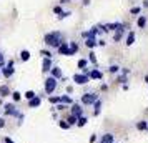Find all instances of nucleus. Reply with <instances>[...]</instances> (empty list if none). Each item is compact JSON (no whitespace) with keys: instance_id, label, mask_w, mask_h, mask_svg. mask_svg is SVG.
<instances>
[{"instance_id":"nucleus-8","label":"nucleus","mask_w":148,"mask_h":143,"mask_svg":"<svg viewBox=\"0 0 148 143\" xmlns=\"http://www.w3.org/2000/svg\"><path fill=\"white\" fill-rule=\"evenodd\" d=\"M52 58H43V62H42V72L43 73H50V70H52Z\"/></svg>"},{"instance_id":"nucleus-2","label":"nucleus","mask_w":148,"mask_h":143,"mask_svg":"<svg viewBox=\"0 0 148 143\" xmlns=\"http://www.w3.org/2000/svg\"><path fill=\"white\" fill-rule=\"evenodd\" d=\"M57 85H58V80H57V78H53L52 75L47 77V80H45V83H43V90H45V93L50 96L55 90H57Z\"/></svg>"},{"instance_id":"nucleus-21","label":"nucleus","mask_w":148,"mask_h":143,"mask_svg":"<svg viewBox=\"0 0 148 143\" xmlns=\"http://www.w3.org/2000/svg\"><path fill=\"white\" fill-rule=\"evenodd\" d=\"M136 25H138V28H145L147 27V17L145 15H140L138 20H136Z\"/></svg>"},{"instance_id":"nucleus-28","label":"nucleus","mask_w":148,"mask_h":143,"mask_svg":"<svg viewBox=\"0 0 148 143\" xmlns=\"http://www.w3.org/2000/svg\"><path fill=\"white\" fill-rule=\"evenodd\" d=\"M78 43H77V42H70V53L72 55H75L77 53V52H78Z\"/></svg>"},{"instance_id":"nucleus-38","label":"nucleus","mask_w":148,"mask_h":143,"mask_svg":"<svg viewBox=\"0 0 148 143\" xmlns=\"http://www.w3.org/2000/svg\"><path fill=\"white\" fill-rule=\"evenodd\" d=\"M140 12H141V8H140V7H133L132 10H130V14H132V15H138Z\"/></svg>"},{"instance_id":"nucleus-43","label":"nucleus","mask_w":148,"mask_h":143,"mask_svg":"<svg viewBox=\"0 0 148 143\" xmlns=\"http://www.w3.org/2000/svg\"><path fill=\"white\" fill-rule=\"evenodd\" d=\"M3 143H15V142L10 138V136H5V138H3Z\"/></svg>"},{"instance_id":"nucleus-9","label":"nucleus","mask_w":148,"mask_h":143,"mask_svg":"<svg viewBox=\"0 0 148 143\" xmlns=\"http://www.w3.org/2000/svg\"><path fill=\"white\" fill-rule=\"evenodd\" d=\"M88 77H90L92 80H101V78H103V73H101L100 70H97V68H92L90 73H88Z\"/></svg>"},{"instance_id":"nucleus-22","label":"nucleus","mask_w":148,"mask_h":143,"mask_svg":"<svg viewBox=\"0 0 148 143\" xmlns=\"http://www.w3.org/2000/svg\"><path fill=\"white\" fill-rule=\"evenodd\" d=\"M123 34H125V28H121V30H116V32H115V35H113V42H116V43H118V42L123 38Z\"/></svg>"},{"instance_id":"nucleus-29","label":"nucleus","mask_w":148,"mask_h":143,"mask_svg":"<svg viewBox=\"0 0 148 143\" xmlns=\"http://www.w3.org/2000/svg\"><path fill=\"white\" fill-rule=\"evenodd\" d=\"M88 62H92V63H93L95 67H97V65H98V60H97V55L93 53V50H92V52H90V53H88Z\"/></svg>"},{"instance_id":"nucleus-3","label":"nucleus","mask_w":148,"mask_h":143,"mask_svg":"<svg viewBox=\"0 0 148 143\" xmlns=\"http://www.w3.org/2000/svg\"><path fill=\"white\" fill-rule=\"evenodd\" d=\"M98 100V95L95 93V92H87V93H83V95L80 96V103L83 105V107H92L95 102Z\"/></svg>"},{"instance_id":"nucleus-19","label":"nucleus","mask_w":148,"mask_h":143,"mask_svg":"<svg viewBox=\"0 0 148 143\" xmlns=\"http://www.w3.org/2000/svg\"><path fill=\"white\" fill-rule=\"evenodd\" d=\"M65 120L68 122V125H70V127H77V122H78V118H77L75 115H72V113H68V115L65 116Z\"/></svg>"},{"instance_id":"nucleus-4","label":"nucleus","mask_w":148,"mask_h":143,"mask_svg":"<svg viewBox=\"0 0 148 143\" xmlns=\"http://www.w3.org/2000/svg\"><path fill=\"white\" fill-rule=\"evenodd\" d=\"M3 112H5V115L8 116H15V118H18V115H20V112L17 110V107H15V103H5V107H3Z\"/></svg>"},{"instance_id":"nucleus-53","label":"nucleus","mask_w":148,"mask_h":143,"mask_svg":"<svg viewBox=\"0 0 148 143\" xmlns=\"http://www.w3.org/2000/svg\"><path fill=\"white\" fill-rule=\"evenodd\" d=\"M143 7H147V8H148V2H145V3H143Z\"/></svg>"},{"instance_id":"nucleus-15","label":"nucleus","mask_w":148,"mask_h":143,"mask_svg":"<svg viewBox=\"0 0 148 143\" xmlns=\"http://www.w3.org/2000/svg\"><path fill=\"white\" fill-rule=\"evenodd\" d=\"M136 130L138 131H148V122L147 120H140V122H136Z\"/></svg>"},{"instance_id":"nucleus-42","label":"nucleus","mask_w":148,"mask_h":143,"mask_svg":"<svg viewBox=\"0 0 148 143\" xmlns=\"http://www.w3.org/2000/svg\"><path fill=\"white\" fill-rule=\"evenodd\" d=\"M88 142H90V143H95V142H97V135H90Z\"/></svg>"},{"instance_id":"nucleus-5","label":"nucleus","mask_w":148,"mask_h":143,"mask_svg":"<svg viewBox=\"0 0 148 143\" xmlns=\"http://www.w3.org/2000/svg\"><path fill=\"white\" fill-rule=\"evenodd\" d=\"M72 80H73L75 85H87V83L90 82V77L85 75V73H75V75L72 77Z\"/></svg>"},{"instance_id":"nucleus-50","label":"nucleus","mask_w":148,"mask_h":143,"mask_svg":"<svg viewBox=\"0 0 148 143\" xmlns=\"http://www.w3.org/2000/svg\"><path fill=\"white\" fill-rule=\"evenodd\" d=\"M90 3V0H83V5H88Z\"/></svg>"},{"instance_id":"nucleus-49","label":"nucleus","mask_w":148,"mask_h":143,"mask_svg":"<svg viewBox=\"0 0 148 143\" xmlns=\"http://www.w3.org/2000/svg\"><path fill=\"white\" fill-rule=\"evenodd\" d=\"M22 122H23V113H20V115H18V125H20Z\"/></svg>"},{"instance_id":"nucleus-35","label":"nucleus","mask_w":148,"mask_h":143,"mask_svg":"<svg viewBox=\"0 0 148 143\" xmlns=\"http://www.w3.org/2000/svg\"><path fill=\"white\" fill-rule=\"evenodd\" d=\"M68 105H65V103H58V105H55V110L57 112H63V110H67Z\"/></svg>"},{"instance_id":"nucleus-1","label":"nucleus","mask_w":148,"mask_h":143,"mask_svg":"<svg viewBox=\"0 0 148 143\" xmlns=\"http://www.w3.org/2000/svg\"><path fill=\"white\" fill-rule=\"evenodd\" d=\"M63 35H62V32H48V34H45V37H43V43L47 45V47H52V48H58L63 43Z\"/></svg>"},{"instance_id":"nucleus-12","label":"nucleus","mask_w":148,"mask_h":143,"mask_svg":"<svg viewBox=\"0 0 148 143\" xmlns=\"http://www.w3.org/2000/svg\"><path fill=\"white\" fill-rule=\"evenodd\" d=\"M50 75L53 77V78H57V80H62V77H63V73H62V68L60 67H52V70H50Z\"/></svg>"},{"instance_id":"nucleus-37","label":"nucleus","mask_w":148,"mask_h":143,"mask_svg":"<svg viewBox=\"0 0 148 143\" xmlns=\"http://www.w3.org/2000/svg\"><path fill=\"white\" fill-rule=\"evenodd\" d=\"M5 65H7V62H5V58H3V53L0 52V70L5 67Z\"/></svg>"},{"instance_id":"nucleus-27","label":"nucleus","mask_w":148,"mask_h":143,"mask_svg":"<svg viewBox=\"0 0 148 143\" xmlns=\"http://www.w3.org/2000/svg\"><path fill=\"white\" fill-rule=\"evenodd\" d=\"M88 34H90V37H97V35L100 34V27H98V25H95V27H92L90 30H88Z\"/></svg>"},{"instance_id":"nucleus-31","label":"nucleus","mask_w":148,"mask_h":143,"mask_svg":"<svg viewBox=\"0 0 148 143\" xmlns=\"http://www.w3.org/2000/svg\"><path fill=\"white\" fill-rule=\"evenodd\" d=\"M10 96H12V100H14L15 103L22 100V93H20V92H17V90H15V92H12V95H10Z\"/></svg>"},{"instance_id":"nucleus-36","label":"nucleus","mask_w":148,"mask_h":143,"mask_svg":"<svg viewBox=\"0 0 148 143\" xmlns=\"http://www.w3.org/2000/svg\"><path fill=\"white\" fill-rule=\"evenodd\" d=\"M40 53L43 55V58H52V52H48V50H40Z\"/></svg>"},{"instance_id":"nucleus-16","label":"nucleus","mask_w":148,"mask_h":143,"mask_svg":"<svg viewBox=\"0 0 148 143\" xmlns=\"http://www.w3.org/2000/svg\"><path fill=\"white\" fill-rule=\"evenodd\" d=\"M101 105H103V103H101L100 98H98V100H97V102H95L93 105H92V107H93V115H95V116L100 115V112H101Z\"/></svg>"},{"instance_id":"nucleus-32","label":"nucleus","mask_w":148,"mask_h":143,"mask_svg":"<svg viewBox=\"0 0 148 143\" xmlns=\"http://www.w3.org/2000/svg\"><path fill=\"white\" fill-rule=\"evenodd\" d=\"M48 102H50V105H58V103H60V96L50 95V96H48Z\"/></svg>"},{"instance_id":"nucleus-39","label":"nucleus","mask_w":148,"mask_h":143,"mask_svg":"<svg viewBox=\"0 0 148 143\" xmlns=\"http://www.w3.org/2000/svg\"><path fill=\"white\" fill-rule=\"evenodd\" d=\"M53 14H57V15H62V14H63V10H62V7H60V5H57V7H53Z\"/></svg>"},{"instance_id":"nucleus-11","label":"nucleus","mask_w":148,"mask_h":143,"mask_svg":"<svg viewBox=\"0 0 148 143\" xmlns=\"http://www.w3.org/2000/svg\"><path fill=\"white\" fill-rule=\"evenodd\" d=\"M97 45H98V40H97V37H90V38H87V40H85V47L90 48V50H93Z\"/></svg>"},{"instance_id":"nucleus-25","label":"nucleus","mask_w":148,"mask_h":143,"mask_svg":"<svg viewBox=\"0 0 148 143\" xmlns=\"http://www.w3.org/2000/svg\"><path fill=\"white\" fill-rule=\"evenodd\" d=\"M20 60L22 62H28L30 60V52H28V50H22L20 52Z\"/></svg>"},{"instance_id":"nucleus-55","label":"nucleus","mask_w":148,"mask_h":143,"mask_svg":"<svg viewBox=\"0 0 148 143\" xmlns=\"http://www.w3.org/2000/svg\"><path fill=\"white\" fill-rule=\"evenodd\" d=\"M2 143H3V142H2Z\"/></svg>"},{"instance_id":"nucleus-34","label":"nucleus","mask_w":148,"mask_h":143,"mask_svg":"<svg viewBox=\"0 0 148 143\" xmlns=\"http://www.w3.org/2000/svg\"><path fill=\"white\" fill-rule=\"evenodd\" d=\"M35 96H37V93H35L34 90H27V92H25V100H32Z\"/></svg>"},{"instance_id":"nucleus-7","label":"nucleus","mask_w":148,"mask_h":143,"mask_svg":"<svg viewBox=\"0 0 148 143\" xmlns=\"http://www.w3.org/2000/svg\"><path fill=\"white\" fill-rule=\"evenodd\" d=\"M57 52H58V55H65V57H72V53H70V42H63L60 47L57 48Z\"/></svg>"},{"instance_id":"nucleus-6","label":"nucleus","mask_w":148,"mask_h":143,"mask_svg":"<svg viewBox=\"0 0 148 143\" xmlns=\"http://www.w3.org/2000/svg\"><path fill=\"white\" fill-rule=\"evenodd\" d=\"M70 113H72V115H75L77 118L83 116V105H82V103H77V102H75L73 105L70 107Z\"/></svg>"},{"instance_id":"nucleus-23","label":"nucleus","mask_w":148,"mask_h":143,"mask_svg":"<svg viewBox=\"0 0 148 143\" xmlns=\"http://www.w3.org/2000/svg\"><path fill=\"white\" fill-rule=\"evenodd\" d=\"M120 70H121L120 65H110V67H108V72H110L112 75H118V73H120Z\"/></svg>"},{"instance_id":"nucleus-33","label":"nucleus","mask_w":148,"mask_h":143,"mask_svg":"<svg viewBox=\"0 0 148 143\" xmlns=\"http://www.w3.org/2000/svg\"><path fill=\"white\" fill-rule=\"evenodd\" d=\"M58 127H60L62 130H68V128H72V127L68 125V122H67V120H65V118H63V120H60V122H58Z\"/></svg>"},{"instance_id":"nucleus-18","label":"nucleus","mask_w":148,"mask_h":143,"mask_svg":"<svg viewBox=\"0 0 148 143\" xmlns=\"http://www.w3.org/2000/svg\"><path fill=\"white\" fill-rule=\"evenodd\" d=\"M12 95V90L8 88L7 85H0V96L3 98V96H10Z\"/></svg>"},{"instance_id":"nucleus-10","label":"nucleus","mask_w":148,"mask_h":143,"mask_svg":"<svg viewBox=\"0 0 148 143\" xmlns=\"http://www.w3.org/2000/svg\"><path fill=\"white\" fill-rule=\"evenodd\" d=\"M40 105H42V96L40 95H37L35 98L28 100V107H30V108H38Z\"/></svg>"},{"instance_id":"nucleus-24","label":"nucleus","mask_w":148,"mask_h":143,"mask_svg":"<svg viewBox=\"0 0 148 143\" xmlns=\"http://www.w3.org/2000/svg\"><path fill=\"white\" fill-rule=\"evenodd\" d=\"M115 82H116V83H121V85H125V83L128 82V77L118 73V75H116V78H115Z\"/></svg>"},{"instance_id":"nucleus-17","label":"nucleus","mask_w":148,"mask_h":143,"mask_svg":"<svg viewBox=\"0 0 148 143\" xmlns=\"http://www.w3.org/2000/svg\"><path fill=\"white\" fill-rule=\"evenodd\" d=\"M60 103H65V105H68V107H72L75 102L72 100L70 95H65V93H63V95H60Z\"/></svg>"},{"instance_id":"nucleus-13","label":"nucleus","mask_w":148,"mask_h":143,"mask_svg":"<svg viewBox=\"0 0 148 143\" xmlns=\"http://www.w3.org/2000/svg\"><path fill=\"white\" fill-rule=\"evenodd\" d=\"M0 72H2V75L5 77V78H10V77L15 73V68H14V67H7V65H5V67L2 68Z\"/></svg>"},{"instance_id":"nucleus-47","label":"nucleus","mask_w":148,"mask_h":143,"mask_svg":"<svg viewBox=\"0 0 148 143\" xmlns=\"http://www.w3.org/2000/svg\"><path fill=\"white\" fill-rule=\"evenodd\" d=\"M5 127V118H0V128H3Z\"/></svg>"},{"instance_id":"nucleus-45","label":"nucleus","mask_w":148,"mask_h":143,"mask_svg":"<svg viewBox=\"0 0 148 143\" xmlns=\"http://www.w3.org/2000/svg\"><path fill=\"white\" fill-rule=\"evenodd\" d=\"M7 67H14V68H15V62H14V60H8V62H7Z\"/></svg>"},{"instance_id":"nucleus-14","label":"nucleus","mask_w":148,"mask_h":143,"mask_svg":"<svg viewBox=\"0 0 148 143\" xmlns=\"http://www.w3.org/2000/svg\"><path fill=\"white\" fill-rule=\"evenodd\" d=\"M100 143H115V136L113 133H105L100 136Z\"/></svg>"},{"instance_id":"nucleus-54","label":"nucleus","mask_w":148,"mask_h":143,"mask_svg":"<svg viewBox=\"0 0 148 143\" xmlns=\"http://www.w3.org/2000/svg\"><path fill=\"white\" fill-rule=\"evenodd\" d=\"M0 105H2V96H0Z\"/></svg>"},{"instance_id":"nucleus-20","label":"nucleus","mask_w":148,"mask_h":143,"mask_svg":"<svg viewBox=\"0 0 148 143\" xmlns=\"http://www.w3.org/2000/svg\"><path fill=\"white\" fill-rule=\"evenodd\" d=\"M127 47H132L135 43V32H128V35H127Z\"/></svg>"},{"instance_id":"nucleus-30","label":"nucleus","mask_w":148,"mask_h":143,"mask_svg":"<svg viewBox=\"0 0 148 143\" xmlns=\"http://www.w3.org/2000/svg\"><path fill=\"white\" fill-rule=\"evenodd\" d=\"M87 123H88L87 116H80V118H78V122H77V127H78V128H82V127H85Z\"/></svg>"},{"instance_id":"nucleus-26","label":"nucleus","mask_w":148,"mask_h":143,"mask_svg":"<svg viewBox=\"0 0 148 143\" xmlns=\"http://www.w3.org/2000/svg\"><path fill=\"white\" fill-rule=\"evenodd\" d=\"M87 65H88V60H85V58H80V60L77 62V68H80V70L87 68Z\"/></svg>"},{"instance_id":"nucleus-46","label":"nucleus","mask_w":148,"mask_h":143,"mask_svg":"<svg viewBox=\"0 0 148 143\" xmlns=\"http://www.w3.org/2000/svg\"><path fill=\"white\" fill-rule=\"evenodd\" d=\"M98 45H100V47H105V45H107V42L101 40V38H100V40H98Z\"/></svg>"},{"instance_id":"nucleus-44","label":"nucleus","mask_w":148,"mask_h":143,"mask_svg":"<svg viewBox=\"0 0 148 143\" xmlns=\"http://www.w3.org/2000/svg\"><path fill=\"white\" fill-rule=\"evenodd\" d=\"M100 90H101V92H107V90H108V85H107V83H101Z\"/></svg>"},{"instance_id":"nucleus-52","label":"nucleus","mask_w":148,"mask_h":143,"mask_svg":"<svg viewBox=\"0 0 148 143\" xmlns=\"http://www.w3.org/2000/svg\"><path fill=\"white\" fill-rule=\"evenodd\" d=\"M145 83H148V75H145Z\"/></svg>"},{"instance_id":"nucleus-51","label":"nucleus","mask_w":148,"mask_h":143,"mask_svg":"<svg viewBox=\"0 0 148 143\" xmlns=\"http://www.w3.org/2000/svg\"><path fill=\"white\" fill-rule=\"evenodd\" d=\"M70 0H60V3H68Z\"/></svg>"},{"instance_id":"nucleus-40","label":"nucleus","mask_w":148,"mask_h":143,"mask_svg":"<svg viewBox=\"0 0 148 143\" xmlns=\"http://www.w3.org/2000/svg\"><path fill=\"white\" fill-rule=\"evenodd\" d=\"M130 72H132V70H130V68H121V70H120V73H121V75H130Z\"/></svg>"},{"instance_id":"nucleus-48","label":"nucleus","mask_w":148,"mask_h":143,"mask_svg":"<svg viewBox=\"0 0 148 143\" xmlns=\"http://www.w3.org/2000/svg\"><path fill=\"white\" fill-rule=\"evenodd\" d=\"M72 92H73V87H72V85H68V87H67V93H72Z\"/></svg>"},{"instance_id":"nucleus-41","label":"nucleus","mask_w":148,"mask_h":143,"mask_svg":"<svg viewBox=\"0 0 148 143\" xmlns=\"http://www.w3.org/2000/svg\"><path fill=\"white\" fill-rule=\"evenodd\" d=\"M68 15H72V14H70V12H63L62 15H58V20H63V18H67Z\"/></svg>"}]
</instances>
